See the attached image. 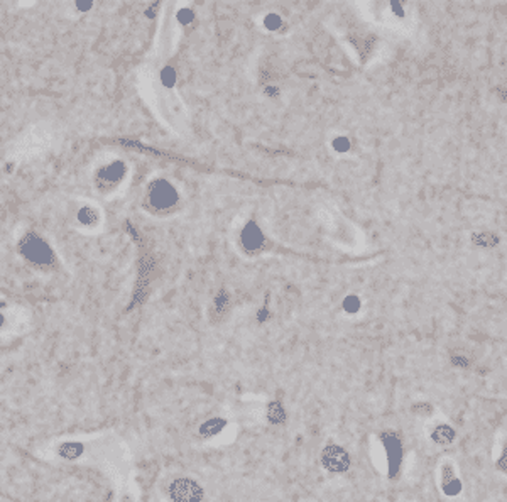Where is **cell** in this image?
<instances>
[{
  "instance_id": "6da1fadb",
  "label": "cell",
  "mask_w": 507,
  "mask_h": 502,
  "mask_svg": "<svg viewBox=\"0 0 507 502\" xmlns=\"http://www.w3.org/2000/svg\"><path fill=\"white\" fill-rule=\"evenodd\" d=\"M19 255L29 267L39 273H51L58 264L55 251L37 232H26L17 244Z\"/></svg>"
},
{
  "instance_id": "7a4b0ae2",
  "label": "cell",
  "mask_w": 507,
  "mask_h": 502,
  "mask_svg": "<svg viewBox=\"0 0 507 502\" xmlns=\"http://www.w3.org/2000/svg\"><path fill=\"white\" fill-rule=\"evenodd\" d=\"M173 502H202L203 489L191 479H178L169 485Z\"/></svg>"
},
{
  "instance_id": "3957f363",
  "label": "cell",
  "mask_w": 507,
  "mask_h": 502,
  "mask_svg": "<svg viewBox=\"0 0 507 502\" xmlns=\"http://www.w3.org/2000/svg\"><path fill=\"white\" fill-rule=\"evenodd\" d=\"M321 463L328 472H345L350 467V455L338 445H327L321 452Z\"/></svg>"
},
{
  "instance_id": "277c9868",
  "label": "cell",
  "mask_w": 507,
  "mask_h": 502,
  "mask_svg": "<svg viewBox=\"0 0 507 502\" xmlns=\"http://www.w3.org/2000/svg\"><path fill=\"white\" fill-rule=\"evenodd\" d=\"M147 200H149V206L162 210L168 209L176 202V193L166 181H156V183L151 184Z\"/></svg>"
},
{
  "instance_id": "5b68a950",
  "label": "cell",
  "mask_w": 507,
  "mask_h": 502,
  "mask_svg": "<svg viewBox=\"0 0 507 502\" xmlns=\"http://www.w3.org/2000/svg\"><path fill=\"white\" fill-rule=\"evenodd\" d=\"M124 175H126V166L122 162H112V164L105 166L98 171L97 175V184L102 188V190H108V188H113L115 184H119L122 181Z\"/></svg>"
},
{
  "instance_id": "8992f818",
  "label": "cell",
  "mask_w": 507,
  "mask_h": 502,
  "mask_svg": "<svg viewBox=\"0 0 507 502\" xmlns=\"http://www.w3.org/2000/svg\"><path fill=\"white\" fill-rule=\"evenodd\" d=\"M381 440L382 443L385 445V448H388V458H389V463L392 467V474L397 470V460L401 458V454H403V450H401V440L397 438L394 433H382L381 435Z\"/></svg>"
},
{
  "instance_id": "52a82bcc",
  "label": "cell",
  "mask_w": 507,
  "mask_h": 502,
  "mask_svg": "<svg viewBox=\"0 0 507 502\" xmlns=\"http://www.w3.org/2000/svg\"><path fill=\"white\" fill-rule=\"evenodd\" d=\"M441 484H443V490L450 496L460 492V482L455 477V472H453L452 465H445L441 470Z\"/></svg>"
},
{
  "instance_id": "ba28073f",
  "label": "cell",
  "mask_w": 507,
  "mask_h": 502,
  "mask_svg": "<svg viewBox=\"0 0 507 502\" xmlns=\"http://www.w3.org/2000/svg\"><path fill=\"white\" fill-rule=\"evenodd\" d=\"M225 425H227V421L223 420V418H213V420H208L203 423L202 426H200V435H202L203 438L217 435V433H220L222 429L225 428Z\"/></svg>"
},
{
  "instance_id": "9c48e42d",
  "label": "cell",
  "mask_w": 507,
  "mask_h": 502,
  "mask_svg": "<svg viewBox=\"0 0 507 502\" xmlns=\"http://www.w3.org/2000/svg\"><path fill=\"white\" fill-rule=\"evenodd\" d=\"M267 420L271 425H283L286 421V411L279 401H272L267 406Z\"/></svg>"
},
{
  "instance_id": "30bf717a",
  "label": "cell",
  "mask_w": 507,
  "mask_h": 502,
  "mask_svg": "<svg viewBox=\"0 0 507 502\" xmlns=\"http://www.w3.org/2000/svg\"><path fill=\"white\" fill-rule=\"evenodd\" d=\"M431 438H433V440L437 441L438 445H448V443H452L453 438H455V432H453L450 426L440 425L438 428H434V432H433V435H431Z\"/></svg>"
},
{
  "instance_id": "8fae6325",
  "label": "cell",
  "mask_w": 507,
  "mask_h": 502,
  "mask_svg": "<svg viewBox=\"0 0 507 502\" xmlns=\"http://www.w3.org/2000/svg\"><path fill=\"white\" fill-rule=\"evenodd\" d=\"M472 242L480 245V247H494V245L499 244V237L494 235L492 232H480L472 235Z\"/></svg>"
},
{
  "instance_id": "7c38bea8",
  "label": "cell",
  "mask_w": 507,
  "mask_h": 502,
  "mask_svg": "<svg viewBox=\"0 0 507 502\" xmlns=\"http://www.w3.org/2000/svg\"><path fill=\"white\" fill-rule=\"evenodd\" d=\"M242 237H244V244L247 245V247H257V245L260 244V233L254 225H249V227L244 230V235Z\"/></svg>"
},
{
  "instance_id": "4fadbf2b",
  "label": "cell",
  "mask_w": 507,
  "mask_h": 502,
  "mask_svg": "<svg viewBox=\"0 0 507 502\" xmlns=\"http://www.w3.org/2000/svg\"><path fill=\"white\" fill-rule=\"evenodd\" d=\"M452 362L457 365V367H468V365H470V358L465 357L463 354H453Z\"/></svg>"
},
{
  "instance_id": "5bb4252c",
  "label": "cell",
  "mask_w": 507,
  "mask_h": 502,
  "mask_svg": "<svg viewBox=\"0 0 507 502\" xmlns=\"http://www.w3.org/2000/svg\"><path fill=\"white\" fill-rule=\"evenodd\" d=\"M412 411H414L416 414H425V416H428V414L433 413V407H431V405H426V403H419V405L412 406Z\"/></svg>"
},
{
  "instance_id": "9a60e30c",
  "label": "cell",
  "mask_w": 507,
  "mask_h": 502,
  "mask_svg": "<svg viewBox=\"0 0 507 502\" xmlns=\"http://www.w3.org/2000/svg\"><path fill=\"white\" fill-rule=\"evenodd\" d=\"M497 469L501 470V472H506V474H507V447L504 448V452H502L501 458H499Z\"/></svg>"
},
{
  "instance_id": "2e32d148",
  "label": "cell",
  "mask_w": 507,
  "mask_h": 502,
  "mask_svg": "<svg viewBox=\"0 0 507 502\" xmlns=\"http://www.w3.org/2000/svg\"><path fill=\"white\" fill-rule=\"evenodd\" d=\"M78 454H79L78 445H66V456L73 458V456H77Z\"/></svg>"
},
{
  "instance_id": "e0dca14e",
  "label": "cell",
  "mask_w": 507,
  "mask_h": 502,
  "mask_svg": "<svg viewBox=\"0 0 507 502\" xmlns=\"http://www.w3.org/2000/svg\"><path fill=\"white\" fill-rule=\"evenodd\" d=\"M345 307H347V309H350V311H354V309H357V307H358L357 298H347Z\"/></svg>"
},
{
  "instance_id": "ac0fdd59",
  "label": "cell",
  "mask_w": 507,
  "mask_h": 502,
  "mask_svg": "<svg viewBox=\"0 0 507 502\" xmlns=\"http://www.w3.org/2000/svg\"><path fill=\"white\" fill-rule=\"evenodd\" d=\"M335 147L338 151H345V149H349V142H347L345 139H338V141L335 142Z\"/></svg>"
},
{
  "instance_id": "d6986e66",
  "label": "cell",
  "mask_w": 507,
  "mask_h": 502,
  "mask_svg": "<svg viewBox=\"0 0 507 502\" xmlns=\"http://www.w3.org/2000/svg\"><path fill=\"white\" fill-rule=\"evenodd\" d=\"M266 24H269L271 28H276V26H278V19L269 17V21H266Z\"/></svg>"
},
{
  "instance_id": "ffe728a7",
  "label": "cell",
  "mask_w": 507,
  "mask_h": 502,
  "mask_svg": "<svg viewBox=\"0 0 507 502\" xmlns=\"http://www.w3.org/2000/svg\"><path fill=\"white\" fill-rule=\"evenodd\" d=\"M504 98H506V100H507V93H504Z\"/></svg>"
}]
</instances>
